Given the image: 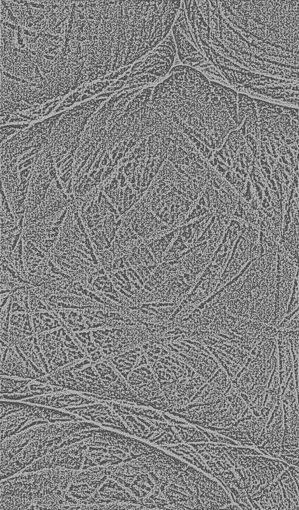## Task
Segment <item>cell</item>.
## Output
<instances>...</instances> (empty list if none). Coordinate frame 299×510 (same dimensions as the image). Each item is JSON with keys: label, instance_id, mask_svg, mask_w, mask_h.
Wrapping results in <instances>:
<instances>
[{"label": "cell", "instance_id": "1", "mask_svg": "<svg viewBox=\"0 0 299 510\" xmlns=\"http://www.w3.org/2000/svg\"><path fill=\"white\" fill-rule=\"evenodd\" d=\"M64 391H62V392L59 391L54 394L36 397L24 401L56 407H66L69 405H79L85 404L89 402V400L84 396L71 393L65 394L63 393Z\"/></svg>", "mask_w": 299, "mask_h": 510}, {"label": "cell", "instance_id": "2", "mask_svg": "<svg viewBox=\"0 0 299 510\" xmlns=\"http://www.w3.org/2000/svg\"><path fill=\"white\" fill-rule=\"evenodd\" d=\"M0 377V392L3 393H22L25 397L27 395V385L31 381L30 379L18 380L13 378Z\"/></svg>", "mask_w": 299, "mask_h": 510}]
</instances>
